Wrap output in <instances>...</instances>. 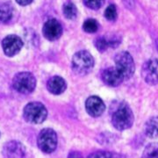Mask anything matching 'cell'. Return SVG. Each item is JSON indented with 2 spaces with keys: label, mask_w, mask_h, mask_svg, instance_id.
I'll use <instances>...</instances> for the list:
<instances>
[{
  "label": "cell",
  "mask_w": 158,
  "mask_h": 158,
  "mask_svg": "<svg viewBox=\"0 0 158 158\" xmlns=\"http://www.w3.org/2000/svg\"><path fill=\"white\" fill-rule=\"evenodd\" d=\"M62 11L65 18H67L69 19H74L77 17V7L71 2H67L63 5L62 7Z\"/></svg>",
  "instance_id": "2e32d148"
},
{
  "label": "cell",
  "mask_w": 158,
  "mask_h": 158,
  "mask_svg": "<svg viewBox=\"0 0 158 158\" xmlns=\"http://www.w3.org/2000/svg\"><path fill=\"white\" fill-rule=\"evenodd\" d=\"M105 17L106 19H108L109 21H114L117 18V9L116 6L114 5H111L109 6L106 9L105 11Z\"/></svg>",
  "instance_id": "ffe728a7"
},
{
  "label": "cell",
  "mask_w": 158,
  "mask_h": 158,
  "mask_svg": "<svg viewBox=\"0 0 158 158\" xmlns=\"http://www.w3.org/2000/svg\"><path fill=\"white\" fill-rule=\"evenodd\" d=\"M3 155L5 157H24L26 155V148L19 141H9L4 146Z\"/></svg>",
  "instance_id": "7c38bea8"
},
{
  "label": "cell",
  "mask_w": 158,
  "mask_h": 158,
  "mask_svg": "<svg viewBox=\"0 0 158 158\" xmlns=\"http://www.w3.org/2000/svg\"><path fill=\"white\" fill-rule=\"evenodd\" d=\"M134 113L126 102H119L112 111V123L116 129L124 131L134 124Z\"/></svg>",
  "instance_id": "6da1fadb"
},
{
  "label": "cell",
  "mask_w": 158,
  "mask_h": 158,
  "mask_svg": "<svg viewBox=\"0 0 158 158\" xmlns=\"http://www.w3.org/2000/svg\"><path fill=\"white\" fill-rule=\"evenodd\" d=\"M89 157H112V155L106 152H96L90 155Z\"/></svg>",
  "instance_id": "603a6c76"
},
{
  "label": "cell",
  "mask_w": 158,
  "mask_h": 158,
  "mask_svg": "<svg viewBox=\"0 0 158 158\" xmlns=\"http://www.w3.org/2000/svg\"><path fill=\"white\" fill-rule=\"evenodd\" d=\"M83 29L85 32L88 33V34H94L98 30V24L95 19H89L85 20V23H84Z\"/></svg>",
  "instance_id": "ac0fdd59"
},
{
  "label": "cell",
  "mask_w": 158,
  "mask_h": 158,
  "mask_svg": "<svg viewBox=\"0 0 158 158\" xmlns=\"http://www.w3.org/2000/svg\"><path fill=\"white\" fill-rule=\"evenodd\" d=\"M12 87L21 94H29L33 92L36 87L35 77L27 71L16 74L12 78Z\"/></svg>",
  "instance_id": "277c9868"
},
{
  "label": "cell",
  "mask_w": 158,
  "mask_h": 158,
  "mask_svg": "<svg viewBox=\"0 0 158 158\" xmlns=\"http://www.w3.org/2000/svg\"><path fill=\"white\" fill-rule=\"evenodd\" d=\"M115 68L122 75L124 79L132 77L135 71V64L128 52L123 51L115 56Z\"/></svg>",
  "instance_id": "5b68a950"
},
{
  "label": "cell",
  "mask_w": 158,
  "mask_h": 158,
  "mask_svg": "<svg viewBox=\"0 0 158 158\" xmlns=\"http://www.w3.org/2000/svg\"><path fill=\"white\" fill-rule=\"evenodd\" d=\"M145 134L151 139L158 138V117L148 119L145 124Z\"/></svg>",
  "instance_id": "5bb4252c"
},
{
  "label": "cell",
  "mask_w": 158,
  "mask_h": 158,
  "mask_svg": "<svg viewBox=\"0 0 158 158\" xmlns=\"http://www.w3.org/2000/svg\"><path fill=\"white\" fill-rule=\"evenodd\" d=\"M85 109L88 114L91 117H99L105 112L106 106L100 98L97 96H91L87 98L85 102Z\"/></svg>",
  "instance_id": "30bf717a"
},
{
  "label": "cell",
  "mask_w": 158,
  "mask_h": 158,
  "mask_svg": "<svg viewBox=\"0 0 158 158\" xmlns=\"http://www.w3.org/2000/svg\"><path fill=\"white\" fill-rule=\"evenodd\" d=\"M142 157L158 158V143H150L145 148Z\"/></svg>",
  "instance_id": "e0dca14e"
},
{
  "label": "cell",
  "mask_w": 158,
  "mask_h": 158,
  "mask_svg": "<svg viewBox=\"0 0 158 158\" xmlns=\"http://www.w3.org/2000/svg\"><path fill=\"white\" fill-rule=\"evenodd\" d=\"M42 33L47 40H51V41L56 40L62 36V25L55 19H49L44 24L43 28H42Z\"/></svg>",
  "instance_id": "9c48e42d"
},
{
  "label": "cell",
  "mask_w": 158,
  "mask_h": 158,
  "mask_svg": "<svg viewBox=\"0 0 158 158\" xmlns=\"http://www.w3.org/2000/svg\"><path fill=\"white\" fill-rule=\"evenodd\" d=\"M13 16V7L9 3L0 5V24L8 23Z\"/></svg>",
  "instance_id": "9a60e30c"
},
{
  "label": "cell",
  "mask_w": 158,
  "mask_h": 158,
  "mask_svg": "<svg viewBox=\"0 0 158 158\" xmlns=\"http://www.w3.org/2000/svg\"><path fill=\"white\" fill-rule=\"evenodd\" d=\"M141 76L148 85H158V59L154 58L145 62L141 69Z\"/></svg>",
  "instance_id": "52a82bcc"
},
{
  "label": "cell",
  "mask_w": 158,
  "mask_h": 158,
  "mask_svg": "<svg viewBox=\"0 0 158 158\" xmlns=\"http://www.w3.org/2000/svg\"><path fill=\"white\" fill-rule=\"evenodd\" d=\"M95 47L99 52H105L107 49L108 48H110L109 45V41L106 37L105 36H100L98 39L95 40Z\"/></svg>",
  "instance_id": "d6986e66"
},
{
  "label": "cell",
  "mask_w": 158,
  "mask_h": 158,
  "mask_svg": "<svg viewBox=\"0 0 158 158\" xmlns=\"http://www.w3.org/2000/svg\"><path fill=\"white\" fill-rule=\"evenodd\" d=\"M107 40L109 41V45L112 48H116L120 43V39L117 35H111L109 38H107Z\"/></svg>",
  "instance_id": "7402d4cb"
},
{
  "label": "cell",
  "mask_w": 158,
  "mask_h": 158,
  "mask_svg": "<svg viewBox=\"0 0 158 158\" xmlns=\"http://www.w3.org/2000/svg\"><path fill=\"white\" fill-rule=\"evenodd\" d=\"M37 144L42 152L50 154L54 152L57 147V135L52 128H44L40 132L37 138Z\"/></svg>",
  "instance_id": "8992f818"
},
{
  "label": "cell",
  "mask_w": 158,
  "mask_h": 158,
  "mask_svg": "<svg viewBox=\"0 0 158 158\" xmlns=\"http://www.w3.org/2000/svg\"><path fill=\"white\" fill-rule=\"evenodd\" d=\"M23 47V41L15 34L7 35L5 39L2 40V48L5 55L9 57H12L19 53Z\"/></svg>",
  "instance_id": "ba28073f"
},
{
  "label": "cell",
  "mask_w": 158,
  "mask_h": 158,
  "mask_svg": "<svg viewBox=\"0 0 158 158\" xmlns=\"http://www.w3.org/2000/svg\"><path fill=\"white\" fill-rule=\"evenodd\" d=\"M67 88V84L65 80L58 76L52 77L47 83L48 90L54 95H60L63 93Z\"/></svg>",
  "instance_id": "4fadbf2b"
},
{
  "label": "cell",
  "mask_w": 158,
  "mask_h": 158,
  "mask_svg": "<svg viewBox=\"0 0 158 158\" xmlns=\"http://www.w3.org/2000/svg\"><path fill=\"white\" fill-rule=\"evenodd\" d=\"M94 67V58L88 51H78L72 58V69L79 76L89 74Z\"/></svg>",
  "instance_id": "7a4b0ae2"
},
{
  "label": "cell",
  "mask_w": 158,
  "mask_h": 158,
  "mask_svg": "<svg viewBox=\"0 0 158 158\" xmlns=\"http://www.w3.org/2000/svg\"><path fill=\"white\" fill-rule=\"evenodd\" d=\"M102 80L108 86L117 87L122 84L124 77L118 72L116 68L106 69L102 72Z\"/></svg>",
  "instance_id": "8fae6325"
},
{
  "label": "cell",
  "mask_w": 158,
  "mask_h": 158,
  "mask_svg": "<svg viewBox=\"0 0 158 158\" xmlns=\"http://www.w3.org/2000/svg\"><path fill=\"white\" fill-rule=\"evenodd\" d=\"M24 118L31 124H40L48 117V110L40 102L28 103L23 111Z\"/></svg>",
  "instance_id": "3957f363"
},
{
  "label": "cell",
  "mask_w": 158,
  "mask_h": 158,
  "mask_svg": "<svg viewBox=\"0 0 158 158\" xmlns=\"http://www.w3.org/2000/svg\"><path fill=\"white\" fill-rule=\"evenodd\" d=\"M105 0H84L85 5L92 10H98L104 5Z\"/></svg>",
  "instance_id": "44dd1931"
},
{
  "label": "cell",
  "mask_w": 158,
  "mask_h": 158,
  "mask_svg": "<svg viewBox=\"0 0 158 158\" xmlns=\"http://www.w3.org/2000/svg\"><path fill=\"white\" fill-rule=\"evenodd\" d=\"M16 2L19 5H20V6H26L30 5L32 2H34V0H16Z\"/></svg>",
  "instance_id": "cb8c5ba5"
}]
</instances>
